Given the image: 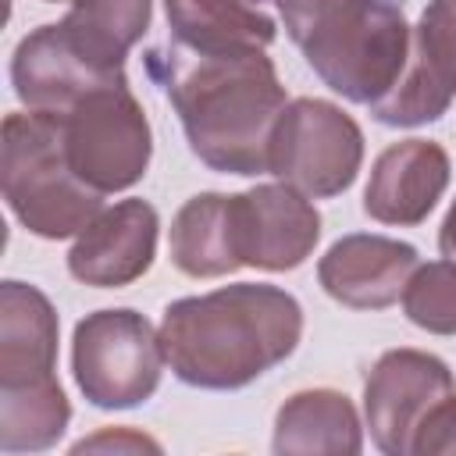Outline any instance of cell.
<instances>
[{
  "mask_svg": "<svg viewBox=\"0 0 456 456\" xmlns=\"http://www.w3.org/2000/svg\"><path fill=\"white\" fill-rule=\"evenodd\" d=\"M146 71L171 100L189 150L221 175H267V150L285 86L267 50L196 53L178 43L146 53Z\"/></svg>",
  "mask_w": 456,
  "mask_h": 456,
  "instance_id": "obj_1",
  "label": "cell"
},
{
  "mask_svg": "<svg viewBox=\"0 0 456 456\" xmlns=\"http://www.w3.org/2000/svg\"><path fill=\"white\" fill-rule=\"evenodd\" d=\"M299 335V299L264 281H239L207 296L175 299L160 321V346L175 378L210 392H232L256 381L292 356Z\"/></svg>",
  "mask_w": 456,
  "mask_h": 456,
  "instance_id": "obj_2",
  "label": "cell"
},
{
  "mask_svg": "<svg viewBox=\"0 0 456 456\" xmlns=\"http://www.w3.org/2000/svg\"><path fill=\"white\" fill-rule=\"evenodd\" d=\"M289 39L314 75L349 103H378L403 75L410 36L403 0H278Z\"/></svg>",
  "mask_w": 456,
  "mask_h": 456,
  "instance_id": "obj_3",
  "label": "cell"
},
{
  "mask_svg": "<svg viewBox=\"0 0 456 456\" xmlns=\"http://www.w3.org/2000/svg\"><path fill=\"white\" fill-rule=\"evenodd\" d=\"M0 182L7 210L39 239L78 235L103 210V192L86 185L68 160L57 114L4 118Z\"/></svg>",
  "mask_w": 456,
  "mask_h": 456,
  "instance_id": "obj_4",
  "label": "cell"
},
{
  "mask_svg": "<svg viewBox=\"0 0 456 456\" xmlns=\"http://www.w3.org/2000/svg\"><path fill=\"white\" fill-rule=\"evenodd\" d=\"M71 370L82 395L100 410L146 403L164 370L160 331L135 310H96L75 324Z\"/></svg>",
  "mask_w": 456,
  "mask_h": 456,
  "instance_id": "obj_5",
  "label": "cell"
},
{
  "mask_svg": "<svg viewBox=\"0 0 456 456\" xmlns=\"http://www.w3.org/2000/svg\"><path fill=\"white\" fill-rule=\"evenodd\" d=\"M61 132L75 175L103 196L132 189L150 167L153 132L128 82H110L82 96L61 114Z\"/></svg>",
  "mask_w": 456,
  "mask_h": 456,
  "instance_id": "obj_6",
  "label": "cell"
},
{
  "mask_svg": "<svg viewBox=\"0 0 456 456\" xmlns=\"http://www.w3.org/2000/svg\"><path fill=\"white\" fill-rule=\"evenodd\" d=\"M363 160L360 125L335 103L317 96L289 100L278 114L267 150V175L281 178L310 200L338 196L353 185Z\"/></svg>",
  "mask_w": 456,
  "mask_h": 456,
  "instance_id": "obj_7",
  "label": "cell"
},
{
  "mask_svg": "<svg viewBox=\"0 0 456 456\" xmlns=\"http://www.w3.org/2000/svg\"><path fill=\"white\" fill-rule=\"evenodd\" d=\"M456 392L445 360L424 349H388L363 381V413L370 438L388 456H410L428 413Z\"/></svg>",
  "mask_w": 456,
  "mask_h": 456,
  "instance_id": "obj_8",
  "label": "cell"
},
{
  "mask_svg": "<svg viewBox=\"0 0 456 456\" xmlns=\"http://www.w3.org/2000/svg\"><path fill=\"white\" fill-rule=\"evenodd\" d=\"M456 100V0H428L410 36V57L399 82L370 103L381 125L413 128L438 121Z\"/></svg>",
  "mask_w": 456,
  "mask_h": 456,
  "instance_id": "obj_9",
  "label": "cell"
},
{
  "mask_svg": "<svg viewBox=\"0 0 456 456\" xmlns=\"http://www.w3.org/2000/svg\"><path fill=\"white\" fill-rule=\"evenodd\" d=\"M232 214L242 267L292 271L314 253L321 239L317 207L310 203V196L296 192L285 182L256 185L232 196Z\"/></svg>",
  "mask_w": 456,
  "mask_h": 456,
  "instance_id": "obj_10",
  "label": "cell"
},
{
  "mask_svg": "<svg viewBox=\"0 0 456 456\" xmlns=\"http://www.w3.org/2000/svg\"><path fill=\"white\" fill-rule=\"evenodd\" d=\"M157 210L146 200H121L100 210L68 253L71 278L93 289L132 285L157 256Z\"/></svg>",
  "mask_w": 456,
  "mask_h": 456,
  "instance_id": "obj_11",
  "label": "cell"
},
{
  "mask_svg": "<svg viewBox=\"0 0 456 456\" xmlns=\"http://www.w3.org/2000/svg\"><path fill=\"white\" fill-rule=\"evenodd\" d=\"M417 264L410 242L356 232L331 242L317 264V278L321 289L349 310H385L403 296Z\"/></svg>",
  "mask_w": 456,
  "mask_h": 456,
  "instance_id": "obj_12",
  "label": "cell"
},
{
  "mask_svg": "<svg viewBox=\"0 0 456 456\" xmlns=\"http://www.w3.org/2000/svg\"><path fill=\"white\" fill-rule=\"evenodd\" d=\"M128 82L125 75H103L96 71L64 36L57 25H39L11 53V86L14 96L39 114H68L82 96H89L100 86Z\"/></svg>",
  "mask_w": 456,
  "mask_h": 456,
  "instance_id": "obj_13",
  "label": "cell"
},
{
  "mask_svg": "<svg viewBox=\"0 0 456 456\" xmlns=\"http://www.w3.org/2000/svg\"><path fill=\"white\" fill-rule=\"evenodd\" d=\"M449 153L431 139H403L378 153L367 189L363 210L381 224H420L449 185Z\"/></svg>",
  "mask_w": 456,
  "mask_h": 456,
  "instance_id": "obj_14",
  "label": "cell"
},
{
  "mask_svg": "<svg viewBox=\"0 0 456 456\" xmlns=\"http://www.w3.org/2000/svg\"><path fill=\"white\" fill-rule=\"evenodd\" d=\"M57 314L25 281L0 285V388L57 378Z\"/></svg>",
  "mask_w": 456,
  "mask_h": 456,
  "instance_id": "obj_15",
  "label": "cell"
},
{
  "mask_svg": "<svg viewBox=\"0 0 456 456\" xmlns=\"http://www.w3.org/2000/svg\"><path fill=\"white\" fill-rule=\"evenodd\" d=\"M164 14L175 43L196 53H253L278 36L264 0H164Z\"/></svg>",
  "mask_w": 456,
  "mask_h": 456,
  "instance_id": "obj_16",
  "label": "cell"
},
{
  "mask_svg": "<svg viewBox=\"0 0 456 456\" xmlns=\"http://www.w3.org/2000/svg\"><path fill=\"white\" fill-rule=\"evenodd\" d=\"M274 452L299 456V452H360L363 428L349 395L335 388H306L281 403L274 417Z\"/></svg>",
  "mask_w": 456,
  "mask_h": 456,
  "instance_id": "obj_17",
  "label": "cell"
},
{
  "mask_svg": "<svg viewBox=\"0 0 456 456\" xmlns=\"http://www.w3.org/2000/svg\"><path fill=\"white\" fill-rule=\"evenodd\" d=\"M171 264L189 278H221L242 267L235 246L232 196L200 192L185 200L171 221Z\"/></svg>",
  "mask_w": 456,
  "mask_h": 456,
  "instance_id": "obj_18",
  "label": "cell"
},
{
  "mask_svg": "<svg viewBox=\"0 0 456 456\" xmlns=\"http://www.w3.org/2000/svg\"><path fill=\"white\" fill-rule=\"evenodd\" d=\"M150 14L153 0H71L61 28L96 71L125 75V57L150 28Z\"/></svg>",
  "mask_w": 456,
  "mask_h": 456,
  "instance_id": "obj_19",
  "label": "cell"
},
{
  "mask_svg": "<svg viewBox=\"0 0 456 456\" xmlns=\"http://www.w3.org/2000/svg\"><path fill=\"white\" fill-rule=\"evenodd\" d=\"M71 420L68 395L57 378L0 388V449L4 452H39L50 449Z\"/></svg>",
  "mask_w": 456,
  "mask_h": 456,
  "instance_id": "obj_20",
  "label": "cell"
},
{
  "mask_svg": "<svg viewBox=\"0 0 456 456\" xmlns=\"http://www.w3.org/2000/svg\"><path fill=\"white\" fill-rule=\"evenodd\" d=\"M403 310L431 335H456V260L417 264L403 289Z\"/></svg>",
  "mask_w": 456,
  "mask_h": 456,
  "instance_id": "obj_21",
  "label": "cell"
},
{
  "mask_svg": "<svg viewBox=\"0 0 456 456\" xmlns=\"http://www.w3.org/2000/svg\"><path fill=\"white\" fill-rule=\"evenodd\" d=\"M413 452L417 456H442V452H456V392L445 395L428 420L420 424L417 438H413Z\"/></svg>",
  "mask_w": 456,
  "mask_h": 456,
  "instance_id": "obj_22",
  "label": "cell"
},
{
  "mask_svg": "<svg viewBox=\"0 0 456 456\" xmlns=\"http://www.w3.org/2000/svg\"><path fill=\"white\" fill-rule=\"evenodd\" d=\"M96 449H128V452L150 449V452H160V445H157L153 438L135 435V431H125V428H118V431H100V435H93V438H82V442H75L71 452H96Z\"/></svg>",
  "mask_w": 456,
  "mask_h": 456,
  "instance_id": "obj_23",
  "label": "cell"
},
{
  "mask_svg": "<svg viewBox=\"0 0 456 456\" xmlns=\"http://www.w3.org/2000/svg\"><path fill=\"white\" fill-rule=\"evenodd\" d=\"M438 249H442V256L456 260V200H452V207H449V214L438 228Z\"/></svg>",
  "mask_w": 456,
  "mask_h": 456,
  "instance_id": "obj_24",
  "label": "cell"
},
{
  "mask_svg": "<svg viewBox=\"0 0 456 456\" xmlns=\"http://www.w3.org/2000/svg\"><path fill=\"white\" fill-rule=\"evenodd\" d=\"M46 4H57V0H46Z\"/></svg>",
  "mask_w": 456,
  "mask_h": 456,
  "instance_id": "obj_25",
  "label": "cell"
}]
</instances>
